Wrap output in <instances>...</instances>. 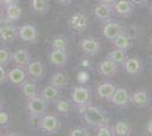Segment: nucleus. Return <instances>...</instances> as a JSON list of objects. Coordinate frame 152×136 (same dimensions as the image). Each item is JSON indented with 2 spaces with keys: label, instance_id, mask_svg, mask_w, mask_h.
<instances>
[{
  "label": "nucleus",
  "instance_id": "obj_41",
  "mask_svg": "<svg viewBox=\"0 0 152 136\" xmlns=\"http://www.w3.org/2000/svg\"><path fill=\"white\" fill-rule=\"evenodd\" d=\"M117 0H98V2L100 4H104V5H109V6H113Z\"/></svg>",
  "mask_w": 152,
  "mask_h": 136
},
{
  "label": "nucleus",
  "instance_id": "obj_11",
  "mask_svg": "<svg viewBox=\"0 0 152 136\" xmlns=\"http://www.w3.org/2000/svg\"><path fill=\"white\" fill-rule=\"evenodd\" d=\"M27 77H30L32 81H42L45 77V68L42 61L40 60H32L25 68Z\"/></svg>",
  "mask_w": 152,
  "mask_h": 136
},
{
  "label": "nucleus",
  "instance_id": "obj_12",
  "mask_svg": "<svg viewBox=\"0 0 152 136\" xmlns=\"http://www.w3.org/2000/svg\"><path fill=\"white\" fill-rule=\"evenodd\" d=\"M129 103L135 108H148L150 104V95L146 90H136L129 93Z\"/></svg>",
  "mask_w": 152,
  "mask_h": 136
},
{
  "label": "nucleus",
  "instance_id": "obj_19",
  "mask_svg": "<svg viewBox=\"0 0 152 136\" xmlns=\"http://www.w3.org/2000/svg\"><path fill=\"white\" fill-rule=\"evenodd\" d=\"M12 61L14 63V66H18L25 69L27 65L32 61V55L25 49H18L13 52Z\"/></svg>",
  "mask_w": 152,
  "mask_h": 136
},
{
  "label": "nucleus",
  "instance_id": "obj_7",
  "mask_svg": "<svg viewBox=\"0 0 152 136\" xmlns=\"http://www.w3.org/2000/svg\"><path fill=\"white\" fill-rule=\"evenodd\" d=\"M18 39L25 43H37L39 40V31L33 24H24L18 27Z\"/></svg>",
  "mask_w": 152,
  "mask_h": 136
},
{
  "label": "nucleus",
  "instance_id": "obj_2",
  "mask_svg": "<svg viewBox=\"0 0 152 136\" xmlns=\"http://www.w3.org/2000/svg\"><path fill=\"white\" fill-rule=\"evenodd\" d=\"M60 127H61V123L56 115L45 113L39 118L38 128L45 134H48V135L57 134L60 130Z\"/></svg>",
  "mask_w": 152,
  "mask_h": 136
},
{
  "label": "nucleus",
  "instance_id": "obj_38",
  "mask_svg": "<svg viewBox=\"0 0 152 136\" xmlns=\"http://www.w3.org/2000/svg\"><path fill=\"white\" fill-rule=\"evenodd\" d=\"M129 1L136 7H145L149 4V0H129Z\"/></svg>",
  "mask_w": 152,
  "mask_h": 136
},
{
  "label": "nucleus",
  "instance_id": "obj_45",
  "mask_svg": "<svg viewBox=\"0 0 152 136\" xmlns=\"http://www.w3.org/2000/svg\"><path fill=\"white\" fill-rule=\"evenodd\" d=\"M150 44L152 45V36H151V39H150Z\"/></svg>",
  "mask_w": 152,
  "mask_h": 136
},
{
  "label": "nucleus",
  "instance_id": "obj_10",
  "mask_svg": "<svg viewBox=\"0 0 152 136\" xmlns=\"http://www.w3.org/2000/svg\"><path fill=\"white\" fill-rule=\"evenodd\" d=\"M123 69L126 71L128 75L136 76L140 75L143 69H144V64L142 61V59L139 57H129L124 61V64L121 65Z\"/></svg>",
  "mask_w": 152,
  "mask_h": 136
},
{
  "label": "nucleus",
  "instance_id": "obj_18",
  "mask_svg": "<svg viewBox=\"0 0 152 136\" xmlns=\"http://www.w3.org/2000/svg\"><path fill=\"white\" fill-rule=\"evenodd\" d=\"M26 78H27L26 71L18 66H14L13 68L9 69V71H7V79L14 86H19L23 82H25Z\"/></svg>",
  "mask_w": 152,
  "mask_h": 136
},
{
  "label": "nucleus",
  "instance_id": "obj_21",
  "mask_svg": "<svg viewBox=\"0 0 152 136\" xmlns=\"http://www.w3.org/2000/svg\"><path fill=\"white\" fill-rule=\"evenodd\" d=\"M116 85L113 83V82H103V83H100L96 87V94L100 99H103V100H107V101H110V99L114 94L115 90H116Z\"/></svg>",
  "mask_w": 152,
  "mask_h": 136
},
{
  "label": "nucleus",
  "instance_id": "obj_42",
  "mask_svg": "<svg viewBox=\"0 0 152 136\" xmlns=\"http://www.w3.org/2000/svg\"><path fill=\"white\" fill-rule=\"evenodd\" d=\"M146 132H148V134L152 135V119H150L148 125H146Z\"/></svg>",
  "mask_w": 152,
  "mask_h": 136
},
{
  "label": "nucleus",
  "instance_id": "obj_32",
  "mask_svg": "<svg viewBox=\"0 0 152 136\" xmlns=\"http://www.w3.org/2000/svg\"><path fill=\"white\" fill-rule=\"evenodd\" d=\"M12 55H13V52L8 48L4 47V45L0 47V65L4 67L9 65L12 61Z\"/></svg>",
  "mask_w": 152,
  "mask_h": 136
},
{
  "label": "nucleus",
  "instance_id": "obj_23",
  "mask_svg": "<svg viewBox=\"0 0 152 136\" xmlns=\"http://www.w3.org/2000/svg\"><path fill=\"white\" fill-rule=\"evenodd\" d=\"M28 5L32 13L40 16L45 15L50 8L49 0H28Z\"/></svg>",
  "mask_w": 152,
  "mask_h": 136
},
{
  "label": "nucleus",
  "instance_id": "obj_37",
  "mask_svg": "<svg viewBox=\"0 0 152 136\" xmlns=\"http://www.w3.org/2000/svg\"><path fill=\"white\" fill-rule=\"evenodd\" d=\"M7 81V71L5 69V67L4 66L0 65V85L1 84H5Z\"/></svg>",
  "mask_w": 152,
  "mask_h": 136
},
{
  "label": "nucleus",
  "instance_id": "obj_17",
  "mask_svg": "<svg viewBox=\"0 0 152 136\" xmlns=\"http://www.w3.org/2000/svg\"><path fill=\"white\" fill-rule=\"evenodd\" d=\"M115 14L121 18L129 17L135 10V6L129 0H117L113 5Z\"/></svg>",
  "mask_w": 152,
  "mask_h": 136
},
{
  "label": "nucleus",
  "instance_id": "obj_15",
  "mask_svg": "<svg viewBox=\"0 0 152 136\" xmlns=\"http://www.w3.org/2000/svg\"><path fill=\"white\" fill-rule=\"evenodd\" d=\"M110 101L115 107L125 109L129 105V93L124 87H116Z\"/></svg>",
  "mask_w": 152,
  "mask_h": 136
},
{
  "label": "nucleus",
  "instance_id": "obj_27",
  "mask_svg": "<svg viewBox=\"0 0 152 136\" xmlns=\"http://www.w3.org/2000/svg\"><path fill=\"white\" fill-rule=\"evenodd\" d=\"M19 87H20V91L25 95L26 99L39 95V93H40L38 85L35 84L34 82H32V81H25V82H23L22 84L19 85Z\"/></svg>",
  "mask_w": 152,
  "mask_h": 136
},
{
  "label": "nucleus",
  "instance_id": "obj_22",
  "mask_svg": "<svg viewBox=\"0 0 152 136\" xmlns=\"http://www.w3.org/2000/svg\"><path fill=\"white\" fill-rule=\"evenodd\" d=\"M39 95L41 97H43L47 102L53 103V102L57 101L58 99H60V90L55 87V86H52L51 84H49L40 91Z\"/></svg>",
  "mask_w": 152,
  "mask_h": 136
},
{
  "label": "nucleus",
  "instance_id": "obj_14",
  "mask_svg": "<svg viewBox=\"0 0 152 136\" xmlns=\"http://www.w3.org/2000/svg\"><path fill=\"white\" fill-rule=\"evenodd\" d=\"M93 15L96 20H99L101 23H106L108 20H114L115 17V10L113 6L109 5H104V4H100L98 2V5L94 7L93 9Z\"/></svg>",
  "mask_w": 152,
  "mask_h": 136
},
{
  "label": "nucleus",
  "instance_id": "obj_6",
  "mask_svg": "<svg viewBox=\"0 0 152 136\" xmlns=\"http://www.w3.org/2000/svg\"><path fill=\"white\" fill-rule=\"evenodd\" d=\"M80 48L84 55H86L89 57H94L101 51V43L99 40L93 36H86L81 40Z\"/></svg>",
  "mask_w": 152,
  "mask_h": 136
},
{
  "label": "nucleus",
  "instance_id": "obj_8",
  "mask_svg": "<svg viewBox=\"0 0 152 136\" xmlns=\"http://www.w3.org/2000/svg\"><path fill=\"white\" fill-rule=\"evenodd\" d=\"M18 39V27L14 24L6 23L0 26V43L12 44Z\"/></svg>",
  "mask_w": 152,
  "mask_h": 136
},
{
  "label": "nucleus",
  "instance_id": "obj_35",
  "mask_svg": "<svg viewBox=\"0 0 152 136\" xmlns=\"http://www.w3.org/2000/svg\"><path fill=\"white\" fill-rule=\"evenodd\" d=\"M10 120V116L7 111H4L2 109L0 110V126H6L9 124Z\"/></svg>",
  "mask_w": 152,
  "mask_h": 136
},
{
  "label": "nucleus",
  "instance_id": "obj_30",
  "mask_svg": "<svg viewBox=\"0 0 152 136\" xmlns=\"http://www.w3.org/2000/svg\"><path fill=\"white\" fill-rule=\"evenodd\" d=\"M50 45L52 50H65L67 51V47H68V40L65 36L58 35V36H53L50 40Z\"/></svg>",
  "mask_w": 152,
  "mask_h": 136
},
{
  "label": "nucleus",
  "instance_id": "obj_31",
  "mask_svg": "<svg viewBox=\"0 0 152 136\" xmlns=\"http://www.w3.org/2000/svg\"><path fill=\"white\" fill-rule=\"evenodd\" d=\"M95 135L96 136H115L114 126H111L110 123L102 124L94 128Z\"/></svg>",
  "mask_w": 152,
  "mask_h": 136
},
{
  "label": "nucleus",
  "instance_id": "obj_20",
  "mask_svg": "<svg viewBox=\"0 0 152 136\" xmlns=\"http://www.w3.org/2000/svg\"><path fill=\"white\" fill-rule=\"evenodd\" d=\"M49 63L55 67H64L68 61V55L65 50H51L48 56Z\"/></svg>",
  "mask_w": 152,
  "mask_h": 136
},
{
  "label": "nucleus",
  "instance_id": "obj_40",
  "mask_svg": "<svg viewBox=\"0 0 152 136\" xmlns=\"http://www.w3.org/2000/svg\"><path fill=\"white\" fill-rule=\"evenodd\" d=\"M55 1L59 5H61V6H69L73 2V0H55Z\"/></svg>",
  "mask_w": 152,
  "mask_h": 136
},
{
  "label": "nucleus",
  "instance_id": "obj_43",
  "mask_svg": "<svg viewBox=\"0 0 152 136\" xmlns=\"http://www.w3.org/2000/svg\"><path fill=\"white\" fill-rule=\"evenodd\" d=\"M1 109H4V99L0 95V110H1Z\"/></svg>",
  "mask_w": 152,
  "mask_h": 136
},
{
  "label": "nucleus",
  "instance_id": "obj_29",
  "mask_svg": "<svg viewBox=\"0 0 152 136\" xmlns=\"http://www.w3.org/2000/svg\"><path fill=\"white\" fill-rule=\"evenodd\" d=\"M114 132L117 136H129L132 134L131 124L126 120H118L114 125Z\"/></svg>",
  "mask_w": 152,
  "mask_h": 136
},
{
  "label": "nucleus",
  "instance_id": "obj_26",
  "mask_svg": "<svg viewBox=\"0 0 152 136\" xmlns=\"http://www.w3.org/2000/svg\"><path fill=\"white\" fill-rule=\"evenodd\" d=\"M53 104L58 113L61 115H69L75 107L72 100H66V99H58L56 102H53Z\"/></svg>",
  "mask_w": 152,
  "mask_h": 136
},
{
  "label": "nucleus",
  "instance_id": "obj_25",
  "mask_svg": "<svg viewBox=\"0 0 152 136\" xmlns=\"http://www.w3.org/2000/svg\"><path fill=\"white\" fill-rule=\"evenodd\" d=\"M50 84L55 87H57L59 90H61L64 87H66L68 85V76L61 73V71H56L51 75L50 77Z\"/></svg>",
  "mask_w": 152,
  "mask_h": 136
},
{
  "label": "nucleus",
  "instance_id": "obj_34",
  "mask_svg": "<svg viewBox=\"0 0 152 136\" xmlns=\"http://www.w3.org/2000/svg\"><path fill=\"white\" fill-rule=\"evenodd\" d=\"M70 136H90L91 133L88 128L85 127H76V128H73V129L69 132Z\"/></svg>",
  "mask_w": 152,
  "mask_h": 136
},
{
  "label": "nucleus",
  "instance_id": "obj_4",
  "mask_svg": "<svg viewBox=\"0 0 152 136\" xmlns=\"http://www.w3.org/2000/svg\"><path fill=\"white\" fill-rule=\"evenodd\" d=\"M48 109H49V102H47L40 95L26 99V110L30 116L41 117L48 112Z\"/></svg>",
  "mask_w": 152,
  "mask_h": 136
},
{
  "label": "nucleus",
  "instance_id": "obj_16",
  "mask_svg": "<svg viewBox=\"0 0 152 136\" xmlns=\"http://www.w3.org/2000/svg\"><path fill=\"white\" fill-rule=\"evenodd\" d=\"M98 68H99V73L102 76L107 78H111L117 75L118 69H119V65H117L113 60H110L108 57H106L99 63Z\"/></svg>",
  "mask_w": 152,
  "mask_h": 136
},
{
  "label": "nucleus",
  "instance_id": "obj_1",
  "mask_svg": "<svg viewBox=\"0 0 152 136\" xmlns=\"http://www.w3.org/2000/svg\"><path fill=\"white\" fill-rule=\"evenodd\" d=\"M78 111H80V115L83 120L93 129L102 124L109 123V117H108L107 112L102 108L94 105L93 103L78 108Z\"/></svg>",
  "mask_w": 152,
  "mask_h": 136
},
{
  "label": "nucleus",
  "instance_id": "obj_44",
  "mask_svg": "<svg viewBox=\"0 0 152 136\" xmlns=\"http://www.w3.org/2000/svg\"><path fill=\"white\" fill-rule=\"evenodd\" d=\"M149 9H150V14H151V16H152V4L150 5V8H149Z\"/></svg>",
  "mask_w": 152,
  "mask_h": 136
},
{
  "label": "nucleus",
  "instance_id": "obj_28",
  "mask_svg": "<svg viewBox=\"0 0 152 136\" xmlns=\"http://www.w3.org/2000/svg\"><path fill=\"white\" fill-rule=\"evenodd\" d=\"M107 57L110 60H113L114 63H116L117 65L121 66L124 64V61L128 58V51L123 50V49H118V48H115L114 50H111L108 53Z\"/></svg>",
  "mask_w": 152,
  "mask_h": 136
},
{
  "label": "nucleus",
  "instance_id": "obj_5",
  "mask_svg": "<svg viewBox=\"0 0 152 136\" xmlns=\"http://www.w3.org/2000/svg\"><path fill=\"white\" fill-rule=\"evenodd\" d=\"M67 24L76 33L84 32L89 27V18L83 12H76L67 20Z\"/></svg>",
  "mask_w": 152,
  "mask_h": 136
},
{
  "label": "nucleus",
  "instance_id": "obj_24",
  "mask_svg": "<svg viewBox=\"0 0 152 136\" xmlns=\"http://www.w3.org/2000/svg\"><path fill=\"white\" fill-rule=\"evenodd\" d=\"M113 44L115 48H118V49H123V50H126L128 51L132 47H133V39L129 34H127L126 32H123L121 34H119L116 39H114L113 41Z\"/></svg>",
  "mask_w": 152,
  "mask_h": 136
},
{
  "label": "nucleus",
  "instance_id": "obj_39",
  "mask_svg": "<svg viewBox=\"0 0 152 136\" xmlns=\"http://www.w3.org/2000/svg\"><path fill=\"white\" fill-rule=\"evenodd\" d=\"M20 0H0V7H5L8 5H14V4H19Z\"/></svg>",
  "mask_w": 152,
  "mask_h": 136
},
{
  "label": "nucleus",
  "instance_id": "obj_9",
  "mask_svg": "<svg viewBox=\"0 0 152 136\" xmlns=\"http://www.w3.org/2000/svg\"><path fill=\"white\" fill-rule=\"evenodd\" d=\"M123 32H125V27L121 25V24H119L117 20H111L106 22V23H103V26H102V35L108 41H110V42L114 39H116Z\"/></svg>",
  "mask_w": 152,
  "mask_h": 136
},
{
  "label": "nucleus",
  "instance_id": "obj_3",
  "mask_svg": "<svg viewBox=\"0 0 152 136\" xmlns=\"http://www.w3.org/2000/svg\"><path fill=\"white\" fill-rule=\"evenodd\" d=\"M92 97H93V94H92L91 89L85 86V85L75 86L70 93L72 102L77 108L85 107L88 104L92 103Z\"/></svg>",
  "mask_w": 152,
  "mask_h": 136
},
{
  "label": "nucleus",
  "instance_id": "obj_33",
  "mask_svg": "<svg viewBox=\"0 0 152 136\" xmlns=\"http://www.w3.org/2000/svg\"><path fill=\"white\" fill-rule=\"evenodd\" d=\"M90 73L86 69H81L76 74V81L80 85H86L90 81Z\"/></svg>",
  "mask_w": 152,
  "mask_h": 136
},
{
  "label": "nucleus",
  "instance_id": "obj_46",
  "mask_svg": "<svg viewBox=\"0 0 152 136\" xmlns=\"http://www.w3.org/2000/svg\"><path fill=\"white\" fill-rule=\"evenodd\" d=\"M0 8H1V7H0Z\"/></svg>",
  "mask_w": 152,
  "mask_h": 136
},
{
  "label": "nucleus",
  "instance_id": "obj_13",
  "mask_svg": "<svg viewBox=\"0 0 152 136\" xmlns=\"http://www.w3.org/2000/svg\"><path fill=\"white\" fill-rule=\"evenodd\" d=\"M4 8V20L5 24L9 23V24H14L20 20L22 16H23V9L19 6L18 4H14V5H8V6L2 7Z\"/></svg>",
  "mask_w": 152,
  "mask_h": 136
},
{
  "label": "nucleus",
  "instance_id": "obj_36",
  "mask_svg": "<svg viewBox=\"0 0 152 136\" xmlns=\"http://www.w3.org/2000/svg\"><path fill=\"white\" fill-rule=\"evenodd\" d=\"M78 65H80V67L84 68V69H86V68H90L92 64H91V59H89V56L84 55L83 57H81V59H80V63H78Z\"/></svg>",
  "mask_w": 152,
  "mask_h": 136
}]
</instances>
